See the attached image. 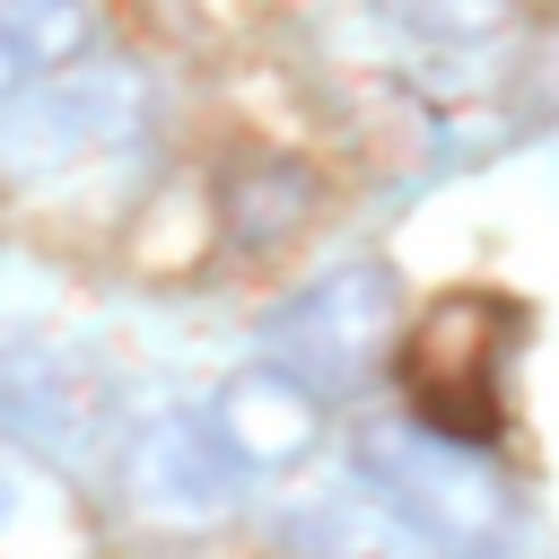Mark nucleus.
<instances>
[{
	"mask_svg": "<svg viewBox=\"0 0 559 559\" xmlns=\"http://www.w3.org/2000/svg\"><path fill=\"white\" fill-rule=\"evenodd\" d=\"M550 148H559V79H550Z\"/></svg>",
	"mask_w": 559,
	"mask_h": 559,
	"instance_id": "nucleus-10",
	"label": "nucleus"
},
{
	"mask_svg": "<svg viewBox=\"0 0 559 559\" xmlns=\"http://www.w3.org/2000/svg\"><path fill=\"white\" fill-rule=\"evenodd\" d=\"M148 79L131 61H61L52 79H35L26 96L0 105V175L17 192H52V183H87L114 157H131L148 140Z\"/></svg>",
	"mask_w": 559,
	"mask_h": 559,
	"instance_id": "nucleus-3",
	"label": "nucleus"
},
{
	"mask_svg": "<svg viewBox=\"0 0 559 559\" xmlns=\"http://www.w3.org/2000/svg\"><path fill=\"white\" fill-rule=\"evenodd\" d=\"M533 341V306L507 288H445L419 314H402L393 332V411L463 437V445H498L515 419V367Z\"/></svg>",
	"mask_w": 559,
	"mask_h": 559,
	"instance_id": "nucleus-2",
	"label": "nucleus"
},
{
	"mask_svg": "<svg viewBox=\"0 0 559 559\" xmlns=\"http://www.w3.org/2000/svg\"><path fill=\"white\" fill-rule=\"evenodd\" d=\"M367 17L428 79H489V61H507L524 35L515 0H367Z\"/></svg>",
	"mask_w": 559,
	"mask_h": 559,
	"instance_id": "nucleus-8",
	"label": "nucleus"
},
{
	"mask_svg": "<svg viewBox=\"0 0 559 559\" xmlns=\"http://www.w3.org/2000/svg\"><path fill=\"white\" fill-rule=\"evenodd\" d=\"M393 332H402V280H393V262H332L297 297H280L262 314V358H280L323 402H341V393H358V384L384 376Z\"/></svg>",
	"mask_w": 559,
	"mask_h": 559,
	"instance_id": "nucleus-4",
	"label": "nucleus"
},
{
	"mask_svg": "<svg viewBox=\"0 0 559 559\" xmlns=\"http://www.w3.org/2000/svg\"><path fill=\"white\" fill-rule=\"evenodd\" d=\"M96 507L70 480L61 454H44L35 437L0 428V559H96Z\"/></svg>",
	"mask_w": 559,
	"mask_h": 559,
	"instance_id": "nucleus-7",
	"label": "nucleus"
},
{
	"mask_svg": "<svg viewBox=\"0 0 559 559\" xmlns=\"http://www.w3.org/2000/svg\"><path fill=\"white\" fill-rule=\"evenodd\" d=\"M349 480L419 559H524L533 515H524L515 472L489 445L437 437L402 411H376L349 437Z\"/></svg>",
	"mask_w": 559,
	"mask_h": 559,
	"instance_id": "nucleus-1",
	"label": "nucleus"
},
{
	"mask_svg": "<svg viewBox=\"0 0 559 559\" xmlns=\"http://www.w3.org/2000/svg\"><path fill=\"white\" fill-rule=\"evenodd\" d=\"M201 419H210L218 454L262 489V480H288V472L314 463V445H323V428H332V402H323L306 376H288L280 358L253 349L245 367H227V376L201 393Z\"/></svg>",
	"mask_w": 559,
	"mask_h": 559,
	"instance_id": "nucleus-6",
	"label": "nucleus"
},
{
	"mask_svg": "<svg viewBox=\"0 0 559 559\" xmlns=\"http://www.w3.org/2000/svg\"><path fill=\"white\" fill-rule=\"evenodd\" d=\"M114 480L148 524H183V533L227 524L253 498V480L218 454L201 402H140L114 437Z\"/></svg>",
	"mask_w": 559,
	"mask_h": 559,
	"instance_id": "nucleus-5",
	"label": "nucleus"
},
{
	"mask_svg": "<svg viewBox=\"0 0 559 559\" xmlns=\"http://www.w3.org/2000/svg\"><path fill=\"white\" fill-rule=\"evenodd\" d=\"M87 44H96L87 0H0V105L52 79L61 61H79Z\"/></svg>",
	"mask_w": 559,
	"mask_h": 559,
	"instance_id": "nucleus-9",
	"label": "nucleus"
}]
</instances>
